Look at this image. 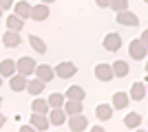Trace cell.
I'll use <instances>...</instances> for the list:
<instances>
[{
    "label": "cell",
    "mask_w": 148,
    "mask_h": 132,
    "mask_svg": "<svg viewBox=\"0 0 148 132\" xmlns=\"http://www.w3.org/2000/svg\"><path fill=\"white\" fill-rule=\"evenodd\" d=\"M62 110L66 112V117H69V114H77V112H82V101L66 99L64 104H62Z\"/></svg>",
    "instance_id": "cell-22"
},
{
    "label": "cell",
    "mask_w": 148,
    "mask_h": 132,
    "mask_svg": "<svg viewBox=\"0 0 148 132\" xmlns=\"http://www.w3.org/2000/svg\"><path fill=\"white\" fill-rule=\"evenodd\" d=\"M31 130H36L33 126H20V132H31Z\"/></svg>",
    "instance_id": "cell-32"
},
{
    "label": "cell",
    "mask_w": 148,
    "mask_h": 132,
    "mask_svg": "<svg viewBox=\"0 0 148 132\" xmlns=\"http://www.w3.org/2000/svg\"><path fill=\"white\" fill-rule=\"evenodd\" d=\"M102 46H104L106 51H111V53H115V51H119L122 49V35H119V33H108V35H106L104 38V42H102Z\"/></svg>",
    "instance_id": "cell-6"
},
{
    "label": "cell",
    "mask_w": 148,
    "mask_h": 132,
    "mask_svg": "<svg viewBox=\"0 0 148 132\" xmlns=\"http://www.w3.org/2000/svg\"><path fill=\"white\" fill-rule=\"evenodd\" d=\"M13 13L18 16V18H22V20H29V16H31V5L27 2V0H20V2H13Z\"/></svg>",
    "instance_id": "cell-14"
},
{
    "label": "cell",
    "mask_w": 148,
    "mask_h": 132,
    "mask_svg": "<svg viewBox=\"0 0 148 132\" xmlns=\"http://www.w3.org/2000/svg\"><path fill=\"white\" fill-rule=\"evenodd\" d=\"M111 68H113V77H126L128 75V62H124V60H117V62H113L111 64Z\"/></svg>",
    "instance_id": "cell-19"
},
{
    "label": "cell",
    "mask_w": 148,
    "mask_h": 132,
    "mask_svg": "<svg viewBox=\"0 0 148 132\" xmlns=\"http://www.w3.org/2000/svg\"><path fill=\"white\" fill-rule=\"evenodd\" d=\"M5 121H7V117H5V114H2V112H0V128L5 126Z\"/></svg>",
    "instance_id": "cell-33"
},
{
    "label": "cell",
    "mask_w": 148,
    "mask_h": 132,
    "mask_svg": "<svg viewBox=\"0 0 148 132\" xmlns=\"http://www.w3.org/2000/svg\"><path fill=\"white\" fill-rule=\"evenodd\" d=\"M44 86H47V84H44V82H40V79L36 77V79H31V82L27 79V88H25V90H27L29 95H33V97H38V95H40V93L44 90Z\"/></svg>",
    "instance_id": "cell-20"
},
{
    "label": "cell",
    "mask_w": 148,
    "mask_h": 132,
    "mask_svg": "<svg viewBox=\"0 0 148 132\" xmlns=\"http://www.w3.org/2000/svg\"><path fill=\"white\" fill-rule=\"evenodd\" d=\"M33 75H36L40 82L49 84V82H53L56 73H53V68H51L49 64H36V70H33Z\"/></svg>",
    "instance_id": "cell-5"
},
{
    "label": "cell",
    "mask_w": 148,
    "mask_h": 132,
    "mask_svg": "<svg viewBox=\"0 0 148 132\" xmlns=\"http://www.w3.org/2000/svg\"><path fill=\"white\" fill-rule=\"evenodd\" d=\"M128 55H130V60L142 62V60H146V55H148V46L142 42V40H130V44H128Z\"/></svg>",
    "instance_id": "cell-1"
},
{
    "label": "cell",
    "mask_w": 148,
    "mask_h": 132,
    "mask_svg": "<svg viewBox=\"0 0 148 132\" xmlns=\"http://www.w3.org/2000/svg\"><path fill=\"white\" fill-rule=\"evenodd\" d=\"M29 46L33 51H36V53H47V42H44L42 38H38V35H29Z\"/></svg>",
    "instance_id": "cell-23"
},
{
    "label": "cell",
    "mask_w": 148,
    "mask_h": 132,
    "mask_svg": "<svg viewBox=\"0 0 148 132\" xmlns=\"http://www.w3.org/2000/svg\"><path fill=\"white\" fill-rule=\"evenodd\" d=\"M33 70H36V60L33 57H20L18 62H16V73H20V75H33Z\"/></svg>",
    "instance_id": "cell-4"
},
{
    "label": "cell",
    "mask_w": 148,
    "mask_h": 132,
    "mask_svg": "<svg viewBox=\"0 0 148 132\" xmlns=\"http://www.w3.org/2000/svg\"><path fill=\"white\" fill-rule=\"evenodd\" d=\"M0 86H2V77H0Z\"/></svg>",
    "instance_id": "cell-37"
},
{
    "label": "cell",
    "mask_w": 148,
    "mask_h": 132,
    "mask_svg": "<svg viewBox=\"0 0 148 132\" xmlns=\"http://www.w3.org/2000/svg\"><path fill=\"white\" fill-rule=\"evenodd\" d=\"M49 5H44V2H40V5H36V7H31V16L29 18L31 20H36V22H42V20H47L49 18Z\"/></svg>",
    "instance_id": "cell-10"
},
{
    "label": "cell",
    "mask_w": 148,
    "mask_h": 132,
    "mask_svg": "<svg viewBox=\"0 0 148 132\" xmlns=\"http://www.w3.org/2000/svg\"><path fill=\"white\" fill-rule=\"evenodd\" d=\"M53 73H56V77H60V79H71V77L77 73V66H75L73 62H60L53 68Z\"/></svg>",
    "instance_id": "cell-2"
},
{
    "label": "cell",
    "mask_w": 148,
    "mask_h": 132,
    "mask_svg": "<svg viewBox=\"0 0 148 132\" xmlns=\"http://www.w3.org/2000/svg\"><path fill=\"white\" fill-rule=\"evenodd\" d=\"M95 77H97L99 82H111L113 79V68H111V64H97L95 66Z\"/></svg>",
    "instance_id": "cell-12"
},
{
    "label": "cell",
    "mask_w": 148,
    "mask_h": 132,
    "mask_svg": "<svg viewBox=\"0 0 148 132\" xmlns=\"http://www.w3.org/2000/svg\"><path fill=\"white\" fill-rule=\"evenodd\" d=\"M66 101V97L62 93H53V95H49V99H47V104H49L51 108H62V104Z\"/></svg>",
    "instance_id": "cell-27"
},
{
    "label": "cell",
    "mask_w": 148,
    "mask_h": 132,
    "mask_svg": "<svg viewBox=\"0 0 148 132\" xmlns=\"http://www.w3.org/2000/svg\"><path fill=\"white\" fill-rule=\"evenodd\" d=\"M40 2H44V5H49V2H56V0H40Z\"/></svg>",
    "instance_id": "cell-34"
},
{
    "label": "cell",
    "mask_w": 148,
    "mask_h": 132,
    "mask_svg": "<svg viewBox=\"0 0 148 132\" xmlns=\"http://www.w3.org/2000/svg\"><path fill=\"white\" fill-rule=\"evenodd\" d=\"M7 79H9V88H11L13 93H22L27 88V77L20 75V73H13V75L7 77Z\"/></svg>",
    "instance_id": "cell-11"
},
{
    "label": "cell",
    "mask_w": 148,
    "mask_h": 132,
    "mask_svg": "<svg viewBox=\"0 0 148 132\" xmlns=\"http://www.w3.org/2000/svg\"><path fill=\"white\" fill-rule=\"evenodd\" d=\"M108 7H111L113 11H124V9H128V0H111L108 2Z\"/></svg>",
    "instance_id": "cell-28"
},
{
    "label": "cell",
    "mask_w": 148,
    "mask_h": 132,
    "mask_svg": "<svg viewBox=\"0 0 148 132\" xmlns=\"http://www.w3.org/2000/svg\"><path fill=\"white\" fill-rule=\"evenodd\" d=\"M95 117L102 119V121L113 119V106H111V104H99V106L95 108Z\"/></svg>",
    "instance_id": "cell-18"
},
{
    "label": "cell",
    "mask_w": 148,
    "mask_h": 132,
    "mask_svg": "<svg viewBox=\"0 0 148 132\" xmlns=\"http://www.w3.org/2000/svg\"><path fill=\"white\" fill-rule=\"evenodd\" d=\"M47 117H49V123L56 126V128H60L62 123H66V112L62 108H51L49 112H47Z\"/></svg>",
    "instance_id": "cell-8"
},
{
    "label": "cell",
    "mask_w": 148,
    "mask_h": 132,
    "mask_svg": "<svg viewBox=\"0 0 148 132\" xmlns=\"http://www.w3.org/2000/svg\"><path fill=\"white\" fill-rule=\"evenodd\" d=\"M64 97H66V99H75V101H84L86 90H84L82 86H69V90L64 93Z\"/></svg>",
    "instance_id": "cell-17"
},
{
    "label": "cell",
    "mask_w": 148,
    "mask_h": 132,
    "mask_svg": "<svg viewBox=\"0 0 148 132\" xmlns=\"http://www.w3.org/2000/svg\"><path fill=\"white\" fill-rule=\"evenodd\" d=\"M128 93H122V90H119V93H115L113 95V110H122V108H126L128 106Z\"/></svg>",
    "instance_id": "cell-16"
},
{
    "label": "cell",
    "mask_w": 148,
    "mask_h": 132,
    "mask_svg": "<svg viewBox=\"0 0 148 132\" xmlns=\"http://www.w3.org/2000/svg\"><path fill=\"white\" fill-rule=\"evenodd\" d=\"M66 123H69V128H71L73 132H82V130H86V128H88V119L82 112L69 114V117H66Z\"/></svg>",
    "instance_id": "cell-3"
},
{
    "label": "cell",
    "mask_w": 148,
    "mask_h": 132,
    "mask_svg": "<svg viewBox=\"0 0 148 132\" xmlns=\"http://www.w3.org/2000/svg\"><path fill=\"white\" fill-rule=\"evenodd\" d=\"M31 126L36 128V130H49L51 128V123H49V117L47 114H40V112H33L31 114Z\"/></svg>",
    "instance_id": "cell-13"
},
{
    "label": "cell",
    "mask_w": 148,
    "mask_h": 132,
    "mask_svg": "<svg viewBox=\"0 0 148 132\" xmlns=\"http://www.w3.org/2000/svg\"><path fill=\"white\" fill-rule=\"evenodd\" d=\"M117 22L119 24H124V26H137L139 24V18H137L133 11H128V9H124V11H117Z\"/></svg>",
    "instance_id": "cell-7"
},
{
    "label": "cell",
    "mask_w": 148,
    "mask_h": 132,
    "mask_svg": "<svg viewBox=\"0 0 148 132\" xmlns=\"http://www.w3.org/2000/svg\"><path fill=\"white\" fill-rule=\"evenodd\" d=\"M108 2H111V0H95V5H97L99 9H106V7H108Z\"/></svg>",
    "instance_id": "cell-30"
},
{
    "label": "cell",
    "mask_w": 148,
    "mask_h": 132,
    "mask_svg": "<svg viewBox=\"0 0 148 132\" xmlns=\"http://www.w3.org/2000/svg\"><path fill=\"white\" fill-rule=\"evenodd\" d=\"M7 29L9 31H22L25 29V20L18 18L16 13H11V16H7Z\"/></svg>",
    "instance_id": "cell-21"
},
{
    "label": "cell",
    "mask_w": 148,
    "mask_h": 132,
    "mask_svg": "<svg viewBox=\"0 0 148 132\" xmlns=\"http://www.w3.org/2000/svg\"><path fill=\"white\" fill-rule=\"evenodd\" d=\"M20 42H22L20 31H9V29H7V31L2 33V44H5L7 49H16V46H20Z\"/></svg>",
    "instance_id": "cell-9"
},
{
    "label": "cell",
    "mask_w": 148,
    "mask_h": 132,
    "mask_svg": "<svg viewBox=\"0 0 148 132\" xmlns=\"http://www.w3.org/2000/svg\"><path fill=\"white\" fill-rule=\"evenodd\" d=\"M11 7H13V0H0V9L2 11H9Z\"/></svg>",
    "instance_id": "cell-29"
},
{
    "label": "cell",
    "mask_w": 148,
    "mask_h": 132,
    "mask_svg": "<svg viewBox=\"0 0 148 132\" xmlns=\"http://www.w3.org/2000/svg\"><path fill=\"white\" fill-rule=\"evenodd\" d=\"M0 18H2V9H0Z\"/></svg>",
    "instance_id": "cell-35"
},
{
    "label": "cell",
    "mask_w": 148,
    "mask_h": 132,
    "mask_svg": "<svg viewBox=\"0 0 148 132\" xmlns=\"http://www.w3.org/2000/svg\"><path fill=\"white\" fill-rule=\"evenodd\" d=\"M139 40H142V42L148 46V31H142V38H139Z\"/></svg>",
    "instance_id": "cell-31"
},
{
    "label": "cell",
    "mask_w": 148,
    "mask_h": 132,
    "mask_svg": "<svg viewBox=\"0 0 148 132\" xmlns=\"http://www.w3.org/2000/svg\"><path fill=\"white\" fill-rule=\"evenodd\" d=\"M0 106H2V97H0Z\"/></svg>",
    "instance_id": "cell-36"
},
{
    "label": "cell",
    "mask_w": 148,
    "mask_h": 132,
    "mask_svg": "<svg viewBox=\"0 0 148 132\" xmlns=\"http://www.w3.org/2000/svg\"><path fill=\"white\" fill-rule=\"evenodd\" d=\"M31 110H33V112H40V114H47L51 110V106L47 104V99H38L36 97V99L31 101Z\"/></svg>",
    "instance_id": "cell-26"
},
{
    "label": "cell",
    "mask_w": 148,
    "mask_h": 132,
    "mask_svg": "<svg viewBox=\"0 0 148 132\" xmlns=\"http://www.w3.org/2000/svg\"><path fill=\"white\" fill-rule=\"evenodd\" d=\"M124 126L128 128V130H135V128L142 126V117H139L137 112H128L126 117H124Z\"/></svg>",
    "instance_id": "cell-24"
},
{
    "label": "cell",
    "mask_w": 148,
    "mask_h": 132,
    "mask_svg": "<svg viewBox=\"0 0 148 132\" xmlns=\"http://www.w3.org/2000/svg\"><path fill=\"white\" fill-rule=\"evenodd\" d=\"M144 97H146V84H144V82L133 84V86H130V95H128V99H133V101H142Z\"/></svg>",
    "instance_id": "cell-15"
},
{
    "label": "cell",
    "mask_w": 148,
    "mask_h": 132,
    "mask_svg": "<svg viewBox=\"0 0 148 132\" xmlns=\"http://www.w3.org/2000/svg\"><path fill=\"white\" fill-rule=\"evenodd\" d=\"M16 73V62L13 60H2L0 62V77H11Z\"/></svg>",
    "instance_id": "cell-25"
}]
</instances>
